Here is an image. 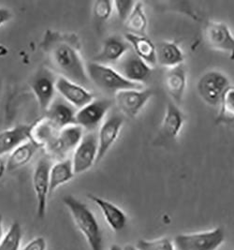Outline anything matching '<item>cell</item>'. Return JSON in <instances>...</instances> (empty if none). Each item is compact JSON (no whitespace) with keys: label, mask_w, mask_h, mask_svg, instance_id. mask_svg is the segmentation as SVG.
Returning <instances> with one entry per match:
<instances>
[{"label":"cell","mask_w":234,"mask_h":250,"mask_svg":"<svg viewBox=\"0 0 234 250\" xmlns=\"http://www.w3.org/2000/svg\"><path fill=\"white\" fill-rule=\"evenodd\" d=\"M58 131L59 130L43 116L30 125L29 140L40 149L44 148L56 137Z\"/></svg>","instance_id":"25"},{"label":"cell","mask_w":234,"mask_h":250,"mask_svg":"<svg viewBox=\"0 0 234 250\" xmlns=\"http://www.w3.org/2000/svg\"><path fill=\"white\" fill-rule=\"evenodd\" d=\"M124 38L137 57H140L152 68L156 66V44L149 38L128 32L125 34Z\"/></svg>","instance_id":"23"},{"label":"cell","mask_w":234,"mask_h":250,"mask_svg":"<svg viewBox=\"0 0 234 250\" xmlns=\"http://www.w3.org/2000/svg\"><path fill=\"white\" fill-rule=\"evenodd\" d=\"M7 170L6 168V164L4 163V161L2 159H0V179L2 178V176L4 175L5 171Z\"/></svg>","instance_id":"35"},{"label":"cell","mask_w":234,"mask_h":250,"mask_svg":"<svg viewBox=\"0 0 234 250\" xmlns=\"http://www.w3.org/2000/svg\"><path fill=\"white\" fill-rule=\"evenodd\" d=\"M84 135L85 130L80 125H67L60 129L56 137L43 148L46 151L45 156L56 161L67 159V155L78 146Z\"/></svg>","instance_id":"5"},{"label":"cell","mask_w":234,"mask_h":250,"mask_svg":"<svg viewBox=\"0 0 234 250\" xmlns=\"http://www.w3.org/2000/svg\"><path fill=\"white\" fill-rule=\"evenodd\" d=\"M122 250H139L135 246H132V245H127V246H125L124 248H122Z\"/></svg>","instance_id":"37"},{"label":"cell","mask_w":234,"mask_h":250,"mask_svg":"<svg viewBox=\"0 0 234 250\" xmlns=\"http://www.w3.org/2000/svg\"><path fill=\"white\" fill-rule=\"evenodd\" d=\"M46 240L42 236H39L30 241L22 250H46Z\"/></svg>","instance_id":"33"},{"label":"cell","mask_w":234,"mask_h":250,"mask_svg":"<svg viewBox=\"0 0 234 250\" xmlns=\"http://www.w3.org/2000/svg\"><path fill=\"white\" fill-rule=\"evenodd\" d=\"M86 72L90 83L98 89L108 95H115L117 92L127 89H141L144 85L136 84L124 78L116 68L97 62L86 65Z\"/></svg>","instance_id":"3"},{"label":"cell","mask_w":234,"mask_h":250,"mask_svg":"<svg viewBox=\"0 0 234 250\" xmlns=\"http://www.w3.org/2000/svg\"><path fill=\"white\" fill-rule=\"evenodd\" d=\"M186 123V115L179 105L173 102H169L166 106L158 137L160 140L174 141L178 138Z\"/></svg>","instance_id":"16"},{"label":"cell","mask_w":234,"mask_h":250,"mask_svg":"<svg viewBox=\"0 0 234 250\" xmlns=\"http://www.w3.org/2000/svg\"><path fill=\"white\" fill-rule=\"evenodd\" d=\"M30 125H18L0 131V158L29 140Z\"/></svg>","instance_id":"22"},{"label":"cell","mask_w":234,"mask_h":250,"mask_svg":"<svg viewBox=\"0 0 234 250\" xmlns=\"http://www.w3.org/2000/svg\"><path fill=\"white\" fill-rule=\"evenodd\" d=\"M124 23L128 29V33L145 36L148 18L145 12V4L141 1H136L132 11Z\"/></svg>","instance_id":"27"},{"label":"cell","mask_w":234,"mask_h":250,"mask_svg":"<svg viewBox=\"0 0 234 250\" xmlns=\"http://www.w3.org/2000/svg\"><path fill=\"white\" fill-rule=\"evenodd\" d=\"M52 160L42 157L38 160L32 175V184L37 200V216L43 220L46 216L47 203L50 197V170Z\"/></svg>","instance_id":"8"},{"label":"cell","mask_w":234,"mask_h":250,"mask_svg":"<svg viewBox=\"0 0 234 250\" xmlns=\"http://www.w3.org/2000/svg\"><path fill=\"white\" fill-rule=\"evenodd\" d=\"M56 76L49 68H40L30 78L29 86L34 94L40 109L43 112L50 107L56 99Z\"/></svg>","instance_id":"7"},{"label":"cell","mask_w":234,"mask_h":250,"mask_svg":"<svg viewBox=\"0 0 234 250\" xmlns=\"http://www.w3.org/2000/svg\"><path fill=\"white\" fill-rule=\"evenodd\" d=\"M226 232L222 227L175 236L173 244L176 250H217L225 242Z\"/></svg>","instance_id":"4"},{"label":"cell","mask_w":234,"mask_h":250,"mask_svg":"<svg viewBox=\"0 0 234 250\" xmlns=\"http://www.w3.org/2000/svg\"><path fill=\"white\" fill-rule=\"evenodd\" d=\"M56 89L61 99L76 110L83 108L95 99V96L87 87L61 76L56 78Z\"/></svg>","instance_id":"15"},{"label":"cell","mask_w":234,"mask_h":250,"mask_svg":"<svg viewBox=\"0 0 234 250\" xmlns=\"http://www.w3.org/2000/svg\"><path fill=\"white\" fill-rule=\"evenodd\" d=\"M109 250H122V248L119 247L118 245H112Z\"/></svg>","instance_id":"39"},{"label":"cell","mask_w":234,"mask_h":250,"mask_svg":"<svg viewBox=\"0 0 234 250\" xmlns=\"http://www.w3.org/2000/svg\"><path fill=\"white\" fill-rule=\"evenodd\" d=\"M229 86L230 80L225 73L217 69H210L200 77L197 83V91L204 103L213 107H217Z\"/></svg>","instance_id":"6"},{"label":"cell","mask_w":234,"mask_h":250,"mask_svg":"<svg viewBox=\"0 0 234 250\" xmlns=\"http://www.w3.org/2000/svg\"><path fill=\"white\" fill-rule=\"evenodd\" d=\"M203 38L211 49L227 54L230 59L234 60V35L227 23L208 22L203 29Z\"/></svg>","instance_id":"11"},{"label":"cell","mask_w":234,"mask_h":250,"mask_svg":"<svg viewBox=\"0 0 234 250\" xmlns=\"http://www.w3.org/2000/svg\"><path fill=\"white\" fill-rule=\"evenodd\" d=\"M156 64L168 68H174L185 63L182 48L172 41H162L156 45Z\"/></svg>","instance_id":"21"},{"label":"cell","mask_w":234,"mask_h":250,"mask_svg":"<svg viewBox=\"0 0 234 250\" xmlns=\"http://www.w3.org/2000/svg\"><path fill=\"white\" fill-rule=\"evenodd\" d=\"M74 224L85 236L91 250H104V238L101 225L87 205L72 195L63 198Z\"/></svg>","instance_id":"2"},{"label":"cell","mask_w":234,"mask_h":250,"mask_svg":"<svg viewBox=\"0 0 234 250\" xmlns=\"http://www.w3.org/2000/svg\"><path fill=\"white\" fill-rule=\"evenodd\" d=\"M98 138L96 132H86L78 146L73 151L71 159L75 174H81L98 163Z\"/></svg>","instance_id":"12"},{"label":"cell","mask_w":234,"mask_h":250,"mask_svg":"<svg viewBox=\"0 0 234 250\" xmlns=\"http://www.w3.org/2000/svg\"><path fill=\"white\" fill-rule=\"evenodd\" d=\"M113 11V1L98 0L93 4V14L99 22H106L109 20Z\"/></svg>","instance_id":"31"},{"label":"cell","mask_w":234,"mask_h":250,"mask_svg":"<svg viewBox=\"0 0 234 250\" xmlns=\"http://www.w3.org/2000/svg\"><path fill=\"white\" fill-rule=\"evenodd\" d=\"M22 239V227L19 222H13L0 241V250H19Z\"/></svg>","instance_id":"29"},{"label":"cell","mask_w":234,"mask_h":250,"mask_svg":"<svg viewBox=\"0 0 234 250\" xmlns=\"http://www.w3.org/2000/svg\"><path fill=\"white\" fill-rule=\"evenodd\" d=\"M113 102L109 99L95 98L76 112L75 122L86 132H95L112 110Z\"/></svg>","instance_id":"9"},{"label":"cell","mask_w":234,"mask_h":250,"mask_svg":"<svg viewBox=\"0 0 234 250\" xmlns=\"http://www.w3.org/2000/svg\"><path fill=\"white\" fill-rule=\"evenodd\" d=\"M154 96V91L148 88L127 89L117 92L113 103L119 113L126 118H135Z\"/></svg>","instance_id":"10"},{"label":"cell","mask_w":234,"mask_h":250,"mask_svg":"<svg viewBox=\"0 0 234 250\" xmlns=\"http://www.w3.org/2000/svg\"><path fill=\"white\" fill-rule=\"evenodd\" d=\"M4 236V233H3V216L2 215H0V241L2 240Z\"/></svg>","instance_id":"36"},{"label":"cell","mask_w":234,"mask_h":250,"mask_svg":"<svg viewBox=\"0 0 234 250\" xmlns=\"http://www.w3.org/2000/svg\"><path fill=\"white\" fill-rule=\"evenodd\" d=\"M11 18H12V12L9 9L0 7V27L5 23H8L9 21H11Z\"/></svg>","instance_id":"34"},{"label":"cell","mask_w":234,"mask_h":250,"mask_svg":"<svg viewBox=\"0 0 234 250\" xmlns=\"http://www.w3.org/2000/svg\"><path fill=\"white\" fill-rule=\"evenodd\" d=\"M136 1H113V9L118 18L125 22L133 9Z\"/></svg>","instance_id":"32"},{"label":"cell","mask_w":234,"mask_h":250,"mask_svg":"<svg viewBox=\"0 0 234 250\" xmlns=\"http://www.w3.org/2000/svg\"><path fill=\"white\" fill-rule=\"evenodd\" d=\"M188 84V72L185 65L168 68L164 76V85L171 102L179 105L183 102Z\"/></svg>","instance_id":"19"},{"label":"cell","mask_w":234,"mask_h":250,"mask_svg":"<svg viewBox=\"0 0 234 250\" xmlns=\"http://www.w3.org/2000/svg\"><path fill=\"white\" fill-rule=\"evenodd\" d=\"M77 110L63 99H55L46 110L44 116L58 130L67 125H74Z\"/></svg>","instance_id":"20"},{"label":"cell","mask_w":234,"mask_h":250,"mask_svg":"<svg viewBox=\"0 0 234 250\" xmlns=\"http://www.w3.org/2000/svg\"><path fill=\"white\" fill-rule=\"evenodd\" d=\"M129 50L130 46L125 38L112 35L103 42L101 51L93 61L107 66L116 65Z\"/></svg>","instance_id":"17"},{"label":"cell","mask_w":234,"mask_h":250,"mask_svg":"<svg viewBox=\"0 0 234 250\" xmlns=\"http://www.w3.org/2000/svg\"><path fill=\"white\" fill-rule=\"evenodd\" d=\"M7 54V50L5 47H3L2 45H0V57L2 56H5Z\"/></svg>","instance_id":"38"},{"label":"cell","mask_w":234,"mask_h":250,"mask_svg":"<svg viewBox=\"0 0 234 250\" xmlns=\"http://www.w3.org/2000/svg\"><path fill=\"white\" fill-rule=\"evenodd\" d=\"M87 197L92 203L100 208L108 226L114 232H120L127 227L128 216L120 207L112 204L110 201L93 194H88Z\"/></svg>","instance_id":"18"},{"label":"cell","mask_w":234,"mask_h":250,"mask_svg":"<svg viewBox=\"0 0 234 250\" xmlns=\"http://www.w3.org/2000/svg\"><path fill=\"white\" fill-rule=\"evenodd\" d=\"M135 247L139 250H176L173 242L167 237L155 240L141 239Z\"/></svg>","instance_id":"30"},{"label":"cell","mask_w":234,"mask_h":250,"mask_svg":"<svg viewBox=\"0 0 234 250\" xmlns=\"http://www.w3.org/2000/svg\"><path fill=\"white\" fill-rule=\"evenodd\" d=\"M219 114L216 117L218 124L234 123V86H229L219 103Z\"/></svg>","instance_id":"28"},{"label":"cell","mask_w":234,"mask_h":250,"mask_svg":"<svg viewBox=\"0 0 234 250\" xmlns=\"http://www.w3.org/2000/svg\"><path fill=\"white\" fill-rule=\"evenodd\" d=\"M79 45L76 37L59 36L49 31L43 46L53 71H56L58 76L87 87L90 82L86 65L84 63Z\"/></svg>","instance_id":"1"},{"label":"cell","mask_w":234,"mask_h":250,"mask_svg":"<svg viewBox=\"0 0 234 250\" xmlns=\"http://www.w3.org/2000/svg\"><path fill=\"white\" fill-rule=\"evenodd\" d=\"M124 124L125 117L122 114L120 113H110L100 125L97 133L99 146L98 162L107 155L109 150L118 140Z\"/></svg>","instance_id":"13"},{"label":"cell","mask_w":234,"mask_h":250,"mask_svg":"<svg viewBox=\"0 0 234 250\" xmlns=\"http://www.w3.org/2000/svg\"><path fill=\"white\" fill-rule=\"evenodd\" d=\"M75 175L71 159L58 160L52 164L50 170V196L59 187L70 182Z\"/></svg>","instance_id":"24"},{"label":"cell","mask_w":234,"mask_h":250,"mask_svg":"<svg viewBox=\"0 0 234 250\" xmlns=\"http://www.w3.org/2000/svg\"><path fill=\"white\" fill-rule=\"evenodd\" d=\"M39 149L40 148L30 140L24 142L21 146L15 148L11 154H9V159L6 163L7 171H15L25 166L33 159Z\"/></svg>","instance_id":"26"},{"label":"cell","mask_w":234,"mask_h":250,"mask_svg":"<svg viewBox=\"0 0 234 250\" xmlns=\"http://www.w3.org/2000/svg\"><path fill=\"white\" fill-rule=\"evenodd\" d=\"M116 67L124 78L140 85H144L152 74V67L137 57L131 49L116 64Z\"/></svg>","instance_id":"14"}]
</instances>
